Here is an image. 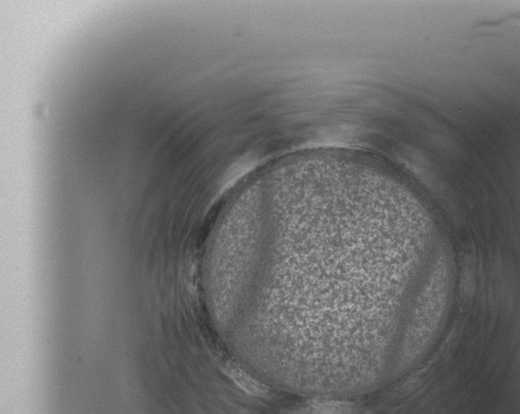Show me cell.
Here are the masks:
<instances>
[{"label":"cell","instance_id":"1","mask_svg":"<svg viewBox=\"0 0 520 414\" xmlns=\"http://www.w3.org/2000/svg\"><path fill=\"white\" fill-rule=\"evenodd\" d=\"M225 373L228 374L235 383L239 386L241 389L250 395L256 396H265L269 393V389L258 381L251 378L250 376L241 371L238 366L233 364H225L224 366Z\"/></svg>","mask_w":520,"mask_h":414}]
</instances>
